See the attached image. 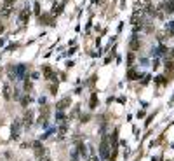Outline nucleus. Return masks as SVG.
<instances>
[{"label": "nucleus", "instance_id": "1", "mask_svg": "<svg viewBox=\"0 0 174 161\" xmlns=\"http://www.w3.org/2000/svg\"><path fill=\"white\" fill-rule=\"evenodd\" d=\"M14 4H16V0H4L2 7H0V16L2 18H9L11 12L14 11Z\"/></svg>", "mask_w": 174, "mask_h": 161}, {"label": "nucleus", "instance_id": "2", "mask_svg": "<svg viewBox=\"0 0 174 161\" xmlns=\"http://www.w3.org/2000/svg\"><path fill=\"white\" fill-rule=\"evenodd\" d=\"M33 149H35V156L37 158H44L45 156V149L40 142H33Z\"/></svg>", "mask_w": 174, "mask_h": 161}, {"label": "nucleus", "instance_id": "3", "mask_svg": "<svg viewBox=\"0 0 174 161\" xmlns=\"http://www.w3.org/2000/svg\"><path fill=\"white\" fill-rule=\"evenodd\" d=\"M28 18H30V9L25 7V9L21 11V14H19V25H25V23L28 21Z\"/></svg>", "mask_w": 174, "mask_h": 161}, {"label": "nucleus", "instance_id": "4", "mask_svg": "<svg viewBox=\"0 0 174 161\" xmlns=\"http://www.w3.org/2000/svg\"><path fill=\"white\" fill-rule=\"evenodd\" d=\"M138 7L143 11V12H146V11L152 7V0H138Z\"/></svg>", "mask_w": 174, "mask_h": 161}, {"label": "nucleus", "instance_id": "5", "mask_svg": "<svg viewBox=\"0 0 174 161\" xmlns=\"http://www.w3.org/2000/svg\"><path fill=\"white\" fill-rule=\"evenodd\" d=\"M42 72H44V76H45V79H54V72H52V68L49 65H45L42 68Z\"/></svg>", "mask_w": 174, "mask_h": 161}, {"label": "nucleus", "instance_id": "6", "mask_svg": "<svg viewBox=\"0 0 174 161\" xmlns=\"http://www.w3.org/2000/svg\"><path fill=\"white\" fill-rule=\"evenodd\" d=\"M70 105V98H63V100H59V102L56 103V109H59V110H63L65 107H68Z\"/></svg>", "mask_w": 174, "mask_h": 161}, {"label": "nucleus", "instance_id": "7", "mask_svg": "<svg viewBox=\"0 0 174 161\" xmlns=\"http://www.w3.org/2000/svg\"><path fill=\"white\" fill-rule=\"evenodd\" d=\"M31 121H33V114H31V112H26L25 114V126H30Z\"/></svg>", "mask_w": 174, "mask_h": 161}, {"label": "nucleus", "instance_id": "8", "mask_svg": "<svg viewBox=\"0 0 174 161\" xmlns=\"http://www.w3.org/2000/svg\"><path fill=\"white\" fill-rule=\"evenodd\" d=\"M101 156H103V158H108V147H106V140H103V144H101Z\"/></svg>", "mask_w": 174, "mask_h": 161}, {"label": "nucleus", "instance_id": "9", "mask_svg": "<svg viewBox=\"0 0 174 161\" xmlns=\"http://www.w3.org/2000/svg\"><path fill=\"white\" fill-rule=\"evenodd\" d=\"M139 46H141L139 44V40L136 39V37H132V40H130V49L136 51V49H139Z\"/></svg>", "mask_w": 174, "mask_h": 161}, {"label": "nucleus", "instance_id": "10", "mask_svg": "<svg viewBox=\"0 0 174 161\" xmlns=\"http://www.w3.org/2000/svg\"><path fill=\"white\" fill-rule=\"evenodd\" d=\"M4 96H5V98H11V88H9V84H5L4 86Z\"/></svg>", "mask_w": 174, "mask_h": 161}, {"label": "nucleus", "instance_id": "11", "mask_svg": "<svg viewBox=\"0 0 174 161\" xmlns=\"http://www.w3.org/2000/svg\"><path fill=\"white\" fill-rule=\"evenodd\" d=\"M65 133H66V126H61V128H59V133H57V135H59V137H57V139H65Z\"/></svg>", "mask_w": 174, "mask_h": 161}, {"label": "nucleus", "instance_id": "12", "mask_svg": "<svg viewBox=\"0 0 174 161\" xmlns=\"http://www.w3.org/2000/svg\"><path fill=\"white\" fill-rule=\"evenodd\" d=\"M17 133H19V124L16 123V126H12V137L14 139H17Z\"/></svg>", "mask_w": 174, "mask_h": 161}, {"label": "nucleus", "instance_id": "13", "mask_svg": "<svg viewBox=\"0 0 174 161\" xmlns=\"http://www.w3.org/2000/svg\"><path fill=\"white\" fill-rule=\"evenodd\" d=\"M28 102H30V98H28V96H25V98L21 100V103H23V105H26V103H28Z\"/></svg>", "mask_w": 174, "mask_h": 161}, {"label": "nucleus", "instance_id": "14", "mask_svg": "<svg viewBox=\"0 0 174 161\" xmlns=\"http://www.w3.org/2000/svg\"><path fill=\"white\" fill-rule=\"evenodd\" d=\"M94 105H96V96H92L91 98V107H94Z\"/></svg>", "mask_w": 174, "mask_h": 161}, {"label": "nucleus", "instance_id": "15", "mask_svg": "<svg viewBox=\"0 0 174 161\" xmlns=\"http://www.w3.org/2000/svg\"><path fill=\"white\" fill-rule=\"evenodd\" d=\"M35 12H37V14L40 12V5H39V4H35Z\"/></svg>", "mask_w": 174, "mask_h": 161}, {"label": "nucleus", "instance_id": "16", "mask_svg": "<svg viewBox=\"0 0 174 161\" xmlns=\"http://www.w3.org/2000/svg\"><path fill=\"white\" fill-rule=\"evenodd\" d=\"M94 2H96V4H99V5H103L104 2H106V0H94Z\"/></svg>", "mask_w": 174, "mask_h": 161}, {"label": "nucleus", "instance_id": "17", "mask_svg": "<svg viewBox=\"0 0 174 161\" xmlns=\"http://www.w3.org/2000/svg\"><path fill=\"white\" fill-rule=\"evenodd\" d=\"M2 32H4V25H2V23H0V33H2Z\"/></svg>", "mask_w": 174, "mask_h": 161}, {"label": "nucleus", "instance_id": "18", "mask_svg": "<svg viewBox=\"0 0 174 161\" xmlns=\"http://www.w3.org/2000/svg\"><path fill=\"white\" fill-rule=\"evenodd\" d=\"M42 161H52V159H49V158H44V159Z\"/></svg>", "mask_w": 174, "mask_h": 161}, {"label": "nucleus", "instance_id": "19", "mask_svg": "<svg viewBox=\"0 0 174 161\" xmlns=\"http://www.w3.org/2000/svg\"><path fill=\"white\" fill-rule=\"evenodd\" d=\"M0 74H2V68H0Z\"/></svg>", "mask_w": 174, "mask_h": 161}]
</instances>
